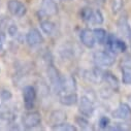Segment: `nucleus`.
Segmentation results:
<instances>
[{"label": "nucleus", "mask_w": 131, "mask_h": 131, "mask_svg": "<svg viewBox=\"0 0 131 131\" xmlns=\"http://www.w3.org/2000/svg\"><path fill=\"white\" fill-rule=\"evenodd\" d=\"M23 99L26 110L30 111L34 107L36 100V91L32 86H27L23 90Z\"/></svg>", "instance_id": "f03ea898"}, {"label": "nucleus", "mask_w": 131, "mask_h": 131, "mask_svg": "<svg viewBox=\"0 0 131 131\" xmlns=\"http://www.w3.org/2000/svg\"><path fill=\"white\" fill-rule=\"evenodd\" d=\"M2 37H1V35H0V50H1L2 49Z\"/></svg>", "instance_id": "393cba45"}, {"label": "nucleus", "mask_w": 131, "mask_h": 131, "mask_svg": "<svg viewBox=\"0 0 131 131\" xmlns=\"http://www.w3.org/2000/svg\"><path fill=\"white\" fill-rule=\"evenodd\" d=\"M75 122H77V124H78L82 129H87V128L89 127V122H88V120H87L86 118H84V117H78V118L75 119Z\"/></svg>", "instance_id": "412c9836"}, {"label": "nucleus", "mask_w": 131, "mask_h": 131, "mask_svg": "<svg viewBox=\"0 0 131 131\" xmlns=\"http://www.w3.org/2000/svg\"><path fill=\"white\" fill-rule=\"evenodd\" d=\"M115 119L125 120L131 116V108L127 103H120V105L112 113Z\"/></svg>", "instance_id": "1a4fd4ad"}, {"label": "nucleus", "mask_w": 131, "mask_h": 131, "mask_svg": "<svg viewBox=\"0 0 131 131\" xmlns=\"http://www.w3.org/2000/svg\"><path fill=\"white\" fill-rule=\"evenodd\" d=\"M80 112L82 113L83 116H86V117H90L94 113L93 102L86 96H83L81 98V101H80Z\"/></svg>", "instance_id": "6e6552de"}, {"label": "nucleus", "mask_w": 131, "mask_h": 131, "mask_svg": "<svg viewBox=\"0 0 131 131\" xmlns=\"http://www.w3.org/2000/svg\"><path fill=\"white\" fill-rule=\"evenodd\" d=\"M52 128H53V130H60V131H75L77 130L75 126H73L71 124H66V123H63V124L54 126Z\"/></svg>", "instance_id": "aec40b11"}, {"label": "nucleus", "mask_w": 131, "mask_h": 131, "mask_svg": "<svg viewBox=\"0 0 131 131\" xmlns=\"http://www.w3.org/2000/svg\"><path fill=\"white\" fill-rule=\"evenodd\" d=\"M7 30H8V34L10 36H14V35L17 34V32H18V27H17V25H10Z\"/></svg>", "instance_id": "b1692460"}, {"label": "nucleus", "mask_w": 131, "mask_h": 131, "mask_svg": "<svg viewBox=\"0 0 131 131\" xmlns=\"http://www.w3.org/2000/svg\"><path fill=\"white\" fill-rule=\"evenodd\" d=\"M40 28L46 34L51 35L54 32V30H55V24L53 22L49 21V20H45V21H42L40 23Z\"/></svg>", "instance_id": "2eb2a0df"}, {"label": "nucleus", "mask_w": 131, "mask_h": 131, "mask_svg": "<svg viewBox=\"0 0 131 131\" xmlns=\"http://www.w3.org/2000/svg\"><path fill=\"white\" fill-rule=\"evenodd\" d=\"M7 9L13 16L18 18L23 17L27 12L26 6L20 0H9L7 2Z\"/></svg>", "instance_id": "39448f33"}, {"label": "nucleus", "mask_w": 131, "mask_h": 131, "mask_svg": "<svg viewBox=\"0 0 131 131\" xmlns=\"http://www.w3.org/2000/svg\"><path fill=\"white\" fill-rule=\"evenodd\" d=\"M43 12L47 15H56L58 12V6L53 0H45L43 1Z\"/></svg>", "instance_id": "ddd939ff"}, {"label": "nucleus", "mask_w": 131, "mask_h": 131, "mask_svg": "<svg viewBox=\"0 0 131 131\" xmlns=\"http://www.w3.org/2000/svg\"><path fill=\"white\" fill-rule=\"evenodd\" d=\"M122 81L126 85H131V67L124 66L122 68Z\"/></svg>", "instance_id": "dca6fc26"}, {"label": "nucleus", "mask_w": 131, "mask_h": 131, "mask_svg": "<svg viewBox=\"0 0 131 131\" xmlns=\"http://www.w3.org/2000/svg\"><path fill=\"white\" fill-rule=\"evenodd\" d=\"M94 60H95L97 65H99V66H105V67L112 66L116 61L115 57L108 52H98V53H96L94 55Z\"/></svg>", "instance_id": "20e7f679"}, {"label": "nucleus", "mask_w": 131, "mask_h": 131, "mask_svg": "<svg viewBox=\"0 0 131 131\" xmlns=\"http://www.w3.org/2000/svg\"><path fill=\"white\" fill-rule=\"evenodd\" d=\"M93 33H94V37H95L96 42L100 43V45H102L103 42H105L106 37H107V34H106V31L104 29L96 28V29L93 30Z\"/></svg>", "instance_id": "4468645a"}, {"label": "nucleus", "mask_w": 131, "mask_h": 131, "mask_svg": "<svg viewBox=\"0 0 131 131\" xmlns=\"http://www.w3.org/2000/svg\"><path fill=\"white\" fill-rule=\"evenodd\" d=\"M80 38L82 43L87 47V48H93L95 46V37H94V33L93 31L90 29H84L81 31V34H80Z\"/></svg>", "instance_id": "0eeeda50"}, {"label": "nucleus", "mask_w": 131, "mask_h": 131, "mask_svg": "<svg viewBox=\"0 0 131 131\" xmlns=\"http://www.w3.org/2000/svg\"><path fill=\"white\" fill-rule=\"evenodd\" d=\"M48 74H49V79L51 81V84L55 88V90L58 91V92L63 91L65 80L60 74V72L54 66L51 65V66H49V69H48Z\"/></svg>", "instance_id": "f257e3e1"}, {"label": "nucleus", "mask_w": 131, "mask_h": 131, "mask_svg": "<svg viewBox=\"0 0 131 131\" xmlns=\"http://www.w3.org/2000/svg\"><path fill=\"white\" fill-rule=\"evenodd\" d=\"M100 2H104V0H100Z\"/></svg>", "instance_id": "bb28decb"}, {"label": "nucleus", "mask_w": 131, "mask_h": 131, "mask_svg": "<svg viewBox=\"0 0 131 131\" xmlns=\"http://www.w3.org/2000/svg\"><path fill=\"white\" fill-rule=\"evenodd\" d=\"M62 1H69V0H62Z\"/></svg>", "instance_id": "a878e982"}, {"label": "nucleus", "mask_w": 131, "mask_h": 131, "mask_svg": "<svg viewBox=\"0 0 131 131\" xmlns=\"http://www.w3.org/2000/svg\"><path fill=\"white\" fill-rule=\"evenodd\" d=\"M123 6H124V0H112L111 7H112V12L114 15L119 14L122 10Z\"/></svg>", "instance_id": "f3484780"}, {"label": "nucleus", "mask_w": 131, "mask_h": 131, "mask_svg": "<svg viewBox=\"0 0 131 131\" xmlns=\"http://www.w3.org/2000/svg\"><path fill=\"white\" fill-rule=\"evenodd\" d=\"M108 124H110V119H108L107 117H102V118L99 120V126H100V128H102V129L107 128Z\"/></svg>", "instance_id": "4be33fe9"}, {"label": "nucleus", "mask_w": 131, "mask_h": 131, "mask_svg": "<svg viewBox=\"0 0 131 131\" xmlns=\"http://www.w3.org/2000/svg\"><path fill=\"white\" fill-rule=\"evenodd\" d=\"M41 123V116L38 112H30L23 116V125L27 129L37 127Z\"/></svg>", "instance_id": "7ed1b4c3"}, {"label": "nucleus", "mask_w": 131, "mask_h": 131, "mask_svg": "<svg viewBox=\"0 0 131 131\" xmlns=\"http://www.w3.org/2000/svg\"><path fill=\"white\" fill-rule=\"evenodd\" d=\"M60 102H61V104L66 105V106L74 105L78 102V95L73 92L68 93V94H64L63 96L60 97Z\"/></svg>", "instance_id": "9b49d317"}, {"label": "nucleus", "mask_w": 131, "mask_h": 131, "mask_svg": "<svg viewBox=\"0 0 131 131\" xmlns=\"http://www.w3.org/2000/svg\"><path fill=\"white\" fill-rule=\"evenodd\" d=\"M90 23L91 24H94V25H100V24L103 23V16H102V14H101L100 10H98V9L94 10Z\"/></svg>", "instance_id": "6ab92c4d"}, {"label": "nucleus", "mask_w": 131, "mask_h": 131, "mask_svg": "<svg viewBox=\"0 0 131 131\" xmlns=\"http://www.w3.org/2000/svg\"><path fill=\"white\" fill-rule=\"evenodd\" d=\"M103 79H104V81L106 82V84L113 89V90H118L119 89V81H118V79L112 73V72H110V71H106V72H104L103 73Z\"/></svg>", "instance_id": "f8f14e48"}, {"label": "nucleus", "mask_w": 131, "mask_h": 131, "mask_svg": "<svg viewBox=\"0 0 131 131\" xmlns=\"http://www.w3.org/2000/svg\"><path fill=\"white\" fill-rule=\"evenodd\" d=\"M66 121V114L63 111H54L50 116V123L52 124V127L63 124Z\"/></svg>", "instance_id": "9d476101"}, {"label": "nucleus", "mask_w": 131, "mask_h": 131, "mask_svg": "<svg viewBox=\"0 0 131 131\" xmlns=\"http://www.w3.org/2000/svg\"><path fill=\"white\" fill-rule=\"evenodd\" d=\"M26 41L30 47H35V46L40 45L43 41V37H42V35L40 34V32L37 29L33 28V29L29 30V32L27 33Z\"/></svg>", "instance_id": "423d86ee"}, {"label": "nucleus", "mask_w": 131, "mask_h": 131, "mask_svg": "<svg viewBox=\"0 0 131 131\" xmlns=\"http://www.w3.org/2000/svg\"><path fill=\"white\" fill-rule=\"evenodd\" d=\"M0 95H1V98L3 100H9L12 98V93L8 90H2V92L0 93Z\"/></svg>", "instance_id": "5701e85b"}, {"label": "nucleus", "mask_w": 131, "mask_h": 131, "mask_svg": "<svg viewBox=\"0 0 131 131\" xmlns=\"http://www.w3.org/2000/svg\"><path fill=\"white\" fill-rule=\"evenodd\" d=\"M93 13H94V10L92 8H90V7H84V8H82L80 15H81L82 20H84L85 22L90 23V21L92 19V16H93Z\"/></svg>", "instance_id": "a211bd4d"}]
</instances>
